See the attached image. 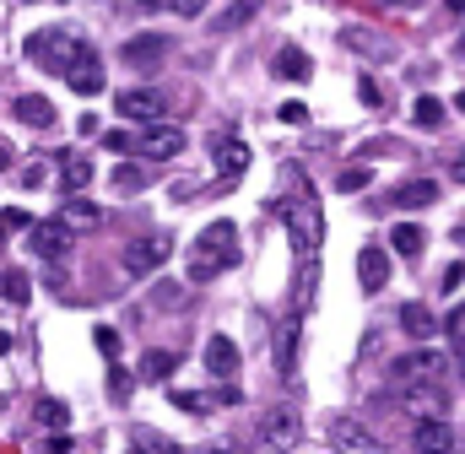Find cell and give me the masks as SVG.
<instances>
[{"mask_svg":"<svg viewBox=\"0 0 465 454\" xmlns=\"http://www.w3.org/2000/svg\"><path fill=\"white\" fill-rule=\"evenodd\" d=\"M232 260H238V227L228 217H217V222H206L195 232V243H190V281H212V276H223Z\"/></svg>","mask_w":465,"mask_h":454,"instance_id":"cell-1","label":"cell"},{"mask_svg":"<svg viewBox=\"0 0 465 454\" xmlns=\"http://www.w3.org/2000/svg\"><path fill=\"white\" fill-rule=\"evenodd\" d=\"M282 217H287V232H292V254H320V243H325V222H320V206H314L309 195L287 201Z\"/></svg>","mask_w":465,"mask_h":454,"instance_id":"cell-2","label":"cell"},{"mask_svg":"<svg viewBox=\"0 0 465 454\" xmlns=\"http://www.w3.org/2000/svg\"><path fill=\"white\" fill-rule=\"evenodd\" d=\"M130 152H135L141 163H163V157H179V152H184V130H179V124H163V119H152L141 135H130Z\"/></svg>","mask_w":465,"mask_h":454,"instance_id":"cell-3","label":"cell"},{"mask_svg":"<svg viewBox=\"0 0 465 454\" xmlns=\"http://www.w3.org/2000/svg\"><path fill=\"white\" fill-rule=\"evenodd\" d=\"M450 373V357L439 346H417L406 357H395V379L401 384H428V379H444Z\"/></svg>","mask_w":465,"mask_h":454,"instance_id":"cell-4","label":"cell"},{"mask_svg":"<svg viewBox=\"0 0 465 454\" xmlns=\"http://www.w3.org/2000/svg\"><path fill=\"white\" fill-rule=\"evenodd\" d=\"M82 49V38L76 33H54V27H38L33 38H27V54L33 60H44V65H54V71H65V60Z\"/></svg>","mask_w":465,"mask_h":454,"instance_id":"cell-5","label":"cell"},{"mask_svg":"<svg viewBox=\"0 0 465 454\" xmlns=\"http://www.w3.org/2000/svg\"><path fill=\"white\" fill-rule=\"evenodd\" d=\"M60 76H65V82H71L82 98H98V93H104V65H98V54H93L87 44H82V49L65 60V71H60Z\"/></svg>","mask_w":465,"mask_h":454,"instance_id":"cell-6","label":"cell"},{"mask_svg":"<svg viewBox=\"0 0 465 454\" xmlns=\"http://www.w3.org/2000/svg\"><path fill=\"white\" fill-rule=\"evenodd\" d=\"M119 119H135V124H152V119H163L168 114V98L163 93H152V87H135V93H119Z\"/></svg>","mask_w":465,"mask_h":454,"instance_id":"cell-7","label":"cell"},{"mask_svg":"<svg viewBox=\"0 0 465 454\" xmlns=\"http://www.w3.org/2000/svg\"><path fill=\"white\" fill-rule=\"evenodd\" d=\"M168 238H135V243H124V271L130 276H146V271H157V265H168Z\"/></svg>","mask_w":465,"mask_h":454,"instance_id":"cell-8","label":"cell"},{"mask_svg":"<svg viewBox=\"0 0 465 454\" xmlns=\"http://www.w3.org/2000/svg\"><path fill=\"white\" fill-rule=\"evenodd\" d=\"M298 340H303V314H292V320L276 331V340H271V357H276V373H282V379L298 373Z\"/></svg>","mask_w":465,"mask_h":454,"instance_id":"cell-9","label":"cell"},{"mask_svg":"<svg viewBox=\"0 0 465 454\" xmlns=\"http://www.w3.org/2000/svg\"><path fill=\"white\" fill-rule=\"evenodd\" d=\"M357 281H362V292H384V281H390V249H384V243H362V254H357Z\"/></svg>","mask_w":465,"mask_h":454,"instance_id":"cell-10","label":"cell"},{"mask_svg":"<svg viewBox=\"0 0 465 454\" xmlns=\"http://www.w3.org/2000/svg\"><path fill=\"white\" fill-rule=\"evenodd\" d=\"M320 292V254H298V276H292V314H309Z\"/></svg>","mask_w":465,"mask_h":454,"instance_id":"cell-11","label":"cell"},{"mask_svg":"<svg viewBox=\"0 0 465 454\" xmlns=\"http://www.w3.org/2000/svg\"><path fill=\"white\" fill-rule=\"evenodd\" d=\"M27 227H33V254L60 260V254L71 249V227L60 222V217H54V222H27Z\"/></svg>","mask_w":465,"mask_h":454,"instance_id":"cell-12","label":"cell"},{"mask_svg":"<svg viewBox=\"0 0 465 454\" xmlns=\"http://www.w3.org/2000/svg\"><path fill=\"white\" fill-rule=\"evenodd\" d=\"M212 157H217V173L223 179H243V168H249V146L232 141V135H217L212 141Z\"/></svg>","mask_w":465,"mask_h":454,"instance_id":"cell-13","label":"cell"},{"mask_svg":"<svg viewBox=\"0 0 465 454\" xmlns=\"http://www.w3.org/2000/svg\"><path fill=\"white\" fill-rule=\"evenodd\" d=\"M260 439H265V444H298V411H292V406H271Z\"/></svg>","mask_w":465,"mask_h":454,"instance_id":"cell-14","label":"cell"},{"mask_svg":"<svg viewBox=\"0 0 465 454\" xmlns=\"http://www.w3.org/2000/svg\"><path fill=\"white\" fill-rule=\"evenodd\" d=\"M163 54H168V38H163V33H146V38H130V44H124V60H130L135 71H152Z\"/></svg>","mask_w":465,"mask_h":454,"instance_id":"cell-15","label":"cell"},{"mask_svg":"<svg viewBox=\"0 0 465 454\" xmlns=\"http://www.w3.org/2000/svg\"><path fill=\"white\" fill-rule=\"evenodd\" d=\"M271 71H276L282 82H309V76H314V60H309V54H303L298 44H287V49H276Z\"/></svg>","mask_w":465,"mask_h":454,"instance_id":"cell-16","label":"cell"},{"mask_svg":"<svg viewBox=\"0 0 465 454\" xmlns=\"http://www.w3.org/2000/svg\"><path fill=\"white\" fill-rule=\"evenodd\" d=\"M411 449H455V428L444 417H422L411 433Z\"/></svg>","mask_w":465,"mask_h":454,"instance_id":"cell-17","label":"cell"},{"mask_svg":"<svg viewBox=\"0 0 465 454\" xmlns=\"http://www.w3.org/2000/svg\"><path fill=\"white\" fill-rule=\"evenodd\" d=\"M11 114H16L22 124H33V130H49V124H54V104H49L44 93H22V98L11 104Z\"/></svg>","mask_w":465,"mask_h":454,"instance_id":"cell-18","label":"cell"},{"mask_svg":"<svg viewBox=\"0 0 465 454\" xmlns=\"http://www.w3.org/2000/svg\"><path fill=\"white\" fill-rule=\"evenodd\" d=\"M60 222L71 227V232H93V227H104V206H93V201L71 195V206H60Z\"/></svg>","mask_w":465,"mask_h":454,"instance_id":"cell-19","label":"cell"},{"mask_svg":"<svg viewBox=\"0 0 465 454\" xmlns=\"http://www.w3.org/2000/svg\"><path fill=\"white\" fill-rule=\"evenodd\" d=\"M206 368H212L217 379H232V373H238V346H232V336L206 340Z\"/></svg>","mask_w":465,"mask_h":454,"instance_id":"cell-20","label":"cell"},{"mask_svg":"<svg viewBox=\"0 0 465 454\" xmlns=\"http://www.w3.org/2000/svg\"><path fill=\"white\" fill-rule=\"evenodd\" d=\"M87 184H93V163L76 157V152H65V157H60V190H65V195H82Z\"/></svg>","mask_w":465,"mask_h":454,"instance_id":"cell-21","label":"cell"},{"mask_svg":"<svg viewBox=\"0 0 465 454\" xmlns=\"http://www.w3.org/2000/svg\"><path fill=\"white\" fill-rule=\"evenodd\" d=\"M331 444H336V449H379V439H373L368 428H357L351 417H336V422H331Z\"/></svg>","mask_w":465,"mask_h":454,"instance_id":"cell-22","label":"cell"},{"mask_svg":"<svg viewBox=\"0 0 465 454\" xmlns=\"http://www.w3.org/2000/svg\"><path fill=\"white\" fill-rule=\"evenodd\" d=\"M433 201H439V184L433 179H411V184L395 190V206H433Z\"/></svg>","mask_w":465,"mask_h":454,"instance_id":"cell-23","label":"cell"},{"mask_svg":"<svg viewBox=\"0 0 465 454\" xmlns=\"http://www.w3.org/2000/svg\"><path fill=\"white\" fill-rule=\"evenodd\" d=\"M401 331L422 340V336H433V331H439V320H433V314H428L422 303H406V309H401Z\"/></svg>","mask_w":465,"mask_h":454,"instance_id":"cell-24","label":"cell"},{"mask_svg":"<svg viewBox=\"0 0 465 454\" xmlns=\"http://www.w3.org/2000/svg\"><path fill=\"white\" fill-rule=\"evenodd\" d=\"M422 243H428V232L417 222H395L390 227V249H401V254H422Z\"/></svg>","mask_w":465,"mask_h":454,"instance_id":"cell-25","label":"cell"},{"mask_svg":"<svg viewBox=\"0 0 465 454\" xmlns=\"http://www.w3.org/2000/svg\"><path fill=\"white\" fill-rule=\"evenodd\" d=\"M0 298L22 309V303L33 298V281H27V271H0Z\"/></svg>","mask_w":465,"mask_h":454,"instance_id":"cell-26","label":"cell"},{"mask_svg":"<svg viewBox=\"0 0 465 454\" xmlns=\"http://www.w3.org/2000/svg\"><path fill=\"white\" fill-rule=\"evenodd\" d=\"M146 184H152V168H141V163L114 168V190H119V195H135V190H146Z\"/></svg>","mask_w":465,"mask_h":454,"instance_id":"cell-27","label":"cell"},{"mask_svg":"<svg viewBox=\"0 0 465 454\" xmlns=\"http://www.w3.org/2000/svg\"><path fill=\"white\" fill-rule=\"evenodd\" d=\"M109 395H114L119 406H124V400L135 395V373H130V368H124L119 357H109Z\"/></svg>","mask_w":465,"mask_h":454,"instance_id":"cell-28","label":"cell"},{"mask_svg":"<svg viewBox=\"0 0 465 454\" xmlns=\"http://www.w3.org/2000/svg\"><path fill=\"white\" fill-rule=\"evenodd\" d=\"M368 184H373V168H368L362 157H357L351 168H341V173H336V190H347V195H357V190H368Z\"/></svg>","mask_w":465,"mask_h":454,"instance_id":"cell-29","label":"cell"},{"mask_svg":"<svg viewBox=\"0 0 465 454\" xmlns=\"http://www.w3.org/2000/svg\"><path fill=\"white\" fill-rule=\"evenodd\" d=\"M33 417H38V428H49V433H54V428H65V422H71V411H65V406H60V400H54V395H44V400H38V406H33Z\"/></svg>","mask_w":465,"mask_h":454,"instance_id":"cell-30","label":"cell"},{"mask_svg":"<svg viewBox=\"0 0 465 454\" xmlns=\"http://www.w3.org/2000/svg\"><path fill=\"white\" fill-rule=\"evenodd\" d=\"M173 368H179L173 351H146V357H141V379H168Z\"/></svg>","mask_w":465,"mask_h":454,"instance_id":"cell-31","label":"cell"},{"mask_svg":"<svg viewBox=\"0 0 465 454\" xmlns=\"http://www.w3.org/2000/svg\"><path fill=\"white\" fill-rule=\"evenodd\" d=\"M168 400H173L179 411H190V417H206V411H212V395H195V390H168Z\"/></svg>","mask_w":465,"mask_h":454,"instance_id":"cell-32","label":"cell"},{"mask_svg":"<svg viewBox=\"0 0 465 454\" xmlns=\"http://www.w3.org/2000/svg\"><path fill=\"white\" fill-rule=\"evenodd\" d=\"M411 119H417L422 130H439V124H444V104H439V98H417Z\"/></svg>","mask_w":465,"mask_h":454,"instance_id":"cell-33","label":"cell"},{"mask_svg":"<svg viewBox=\"0 0 465 454\" xmlns=\"http://www.w3.org/2000/svg\"><path fill=\"white\" fill-rule=\"evenodd\" d=\"M249 16H254V0H238V5H228V11H223V22H217V27L228 33V27H238V22H249Z\"/></svg>","mask_w":465,"mask_h":454,"instance_id":"cell-34","label":"cell"},{"mask_svg":"<svg viewBox=\"0 0 465 454\" xmlns=\"http://www.w3.org/2000/svg\"><path fill=\"white\" fill-rule=\"evenodd\" d=\"M93 340H98V351H104V357H119V331L98 325V331H93Z\"/></svg>","mask_w":465,"mask_h":454,"instance_id":"cell-35","label":"cell"},{"mask_svg":"<svg viewBox=\"0 0 465 454\" xmlns=\"http://www.w3.org/2000/svg\"><path fill=\"white\" fill-rule=\"evenodd\" d=\"M444 331H450L455 346H465V303H460V309H450V325H444Z\"/></svg>","mask_w":465,"mask_h":454,"instance_id":"cell-36","label":"cell"},{"mask_svg":"<svg viewBox=\"0 0 465 454\" xmlns=\"http://www.w3.org/2000/svg\"><path fill=\"white\" fill-rule=\"evenodd\" d=\"M135 449H173V444H168L163 433H146V428H141V433H135Z\"/></svg>","mask_w":465,"mask_h":454,"instance_id":"cell-37","label":"cell"},{"mask_svg":"<svg viewBox=\"0 0 465 454\" xmlns=\"http://www.w3.org/2000/svg\"><path fill=\"white\" fill-rule=\"evenodd\" d=\"M276 119H282V124H303V119H309V109H303V104H282V109H276Z\"/></svg>","mask_w":465,"mask_h":454,"instance_id":"cell-38","label":"cell"},{"mask_svg":"<svg viewBox=\"0 0 465 454\" xmlns=\"http://www.w3.org/2000/svg\"><path fill=\"white\" fill-rule=\"evenodd\" d=\"M460 281H465V265H460V260H450V271H444V292H455Z\"/></svg>","mask_w":465,"mask_h":454,"instance_id":"cell-39","label":"cell"},{"mask_svg":"<svg viewBox=\"0 0 465 454\" xmlns=\"http://www.w3.org/2000/svg\"><path fill=\"white\" fill-rule=\"evenodd\" d=\"M168 5H173L179 16H201V11H206V0H168Z\"/></svg>","mask_w":465,"mask_h":454,"instance_id":"cell-40","label":"cell"},{"mask_svg":"<svg viewBox=\"0 0 465 454\" xmlns=\"http://www.w3.org/2000/svg\"><path fill=\"white\" fill-rule=\"evenodd\" d=\"M104 146H109V152H130V135H124V130H109Z\"/></svg>","mask_w":465,"mask_h":454,"instance_id":"cell-41","label":"cell"},{"mask_svg":"<svg viewBox=\"0 0 465 454\" xmlns=\"http://www.w3.org/2000/svg\"><path fill=\"white\" fill-rule=\"evenodd\" d=\"M357 98H362V104H368V109H373V104H379V87H373V82H368V76H362V82H357Z\"/></svg>","mask_w":465,"mask_h":454,"instance_id":"cell-42","label":"cell"},{"mask_svg":"<svg viewBox=\"0 0 465 454\" xmlns=\"http://www.w3.org/2000/svg\"><path fill=\"white\" fill-rule=\"evenodd\" d=\"M450 179H455V184H465V146L450 157Z\"/></svg>","mask_w":465,"mask_h":454,"instance_id":"cell-43","label":"cell"},{"mask_svg":"<svg viewBox=\"0 0 465 454\" xmlns=\"http://www.w3.org/2000/svg\"><path fill=\"white\" fill-rule=\"evenodd\" d=\"M27 222H33V217H27L22 206H11V212H5V227H27Z\"/></svg>","mask_w":465,"mask_h":454,"instance_id":"cell-44","label":"cell"},{"mask_svg":"<svg viewBox=\"0 0 465 454\" xmlns=\"http://www.w3.org/2000/svg\"><path fill=\"white\" fill-rule=\"evenodd\" d=\"M217 400H228V406H238V400H243V390H238V384H223V390H217Z\"/></svg>","mask_w":465,"mask_h":454,"instance_id":"cell-45","label":"cell"},{"mask_svg":"<svg viewBox=\"0 0 465 454\" xmlns=\"http://www.w3.org/2000/svg\"><path fill=\"white\" fill-rule=\"evenodd\" d=\"M11 163H16V157H11V146H5V141H0V173H5V168H11Z\"/></svg>","mask_w":465,"mask_h":454,"instance_id":"cell-46","label":"cell"},{"mask_svg":"<svg viewBox=\"0 0 465 454\" xmlns=\"http://www.w3.org/2000/svg\"><path fill=\"white\" fill-rule=\"evenodd\" d=\"M5 351H11V336H5V331H0V357H5Z\"/></svg>","mask_w":465,"mask_h":454,"instance_id":"cell-47","label":"cell"},{"mask_svg":"<svg viewBox=\"0 0 465 454\" xmlns=\"http://www.w3.org/2000/svg\"><path fill=\"white\" fill-rule=\"evenodd\" d=\"M444 5H450V11H465V0H444Z\"/></svg>","mask_w":465,"mask_h":454,"instance_id":"cell-48","label":"cell"},{"mask_svg":"<svg viewBox=\"0 0 465 454\" xmlns=\"http://www.w3.org/2000/svg\"><path fill=\"white\" fill-rule=\"evenodd\" d=\"M460 379H465V346H460Z\"/></svg>","mask_w":465,"mask_h":454,"instance_id":"cell-49","label":"cell"},{"mask_svg":"<svg viewBox=\"0 0 465 454\" xmlns=\"http://www.w3.org/2000/svg\"><path fill=\"white\" fill-rule=\"evenodd\" d=\"M141 5H146V11H152V5H157V0H141Z\"/></svg>","mask_w":465,"mask_h":454,"instance_id":"cell-50","label":"cell"},{"mask_svg":"<svg viewBox=\"0 0 465 454\" xmlns=\"http://www.w3.org/2000/svg\"><path fill=\"white\" fill-rule=\"evenodd\" d=\"M455 104H460V109H465V93H460V98H455Z\"/></svg>","mask_w":465,"mask_h":454,"instance_id":"cell-51","label":"cell"},{"mask_svg":"<svg viewBox=\"0 0 465 454\" xmlns=\"http://www.w3.org/2000/svg\"><path fill=\"white\" fill-rule=\"evenodd\" d=\"M460 54H465V38H460Z\"/></svg>","mask_w":465,"mask_h":454,"instance_id":"cell-52","label":"cell"},{"mask_svg":"<svg viewBox=\"0 0 465 454\" xmlns=\"http://www.w3.org/2000/svg\"><path fill=\"white\" fill-rule=\"evenodd\" d=\"M60 5H65V0H60Z\"/></svg>","mask_w":465,"mask_h":454,"instance_id":"cell-53","label":"cell"}]
</instances>
